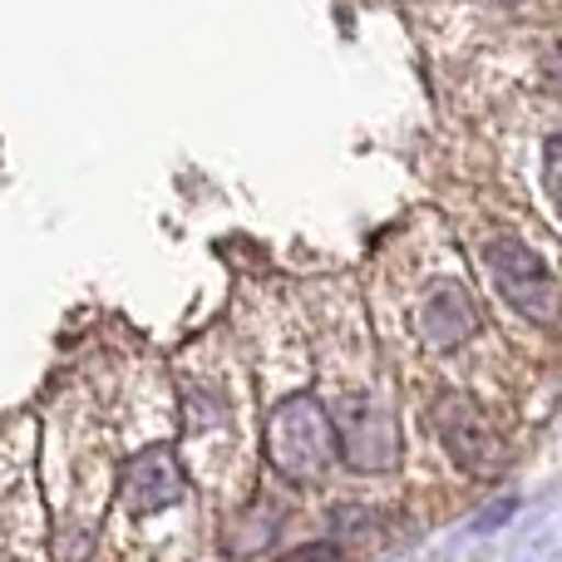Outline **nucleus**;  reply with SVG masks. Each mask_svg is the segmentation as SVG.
Listing matches in <instances>:
<instances>
[{
  "mask_svg": "<svg viewBox=\"0 0 562 562\" xmlns=\"http://www.w3.org/2000/svg\"><path fill=\"white\" fill-rule=\"evenodd\" d=\"M484 316H479V301L464 281H435L419 306V336L429 340L435 350H454L464 346L469 336H479Z\"/></svg>",
  "mask_w": 562,
  "mask_h": 562,
  "instance_id": "obj_6",
  "label": "nucleus"
},
{
  "mask_svg": "<svg viewBox=\"0 0 562 562\" xmlns=\"http://www.w3.org/2000/svg\"><path fill=\"white\" fill-rule=\"evenodd\" d=\"M543 188H548V198H553V207L562 213V134H553L543 148Z\"/></svg>",
  "mask_w": 562,
  "mask_h": 562,
  "instance_id": "obj_7",
  "label": "nucleus"
},
{
  "mask_svg": "<svg viewBox=\"0 0 562 562\" xmlns=\"http://www.w3.org/2000/svg\"><path fill=\"white\" fill-rule=\"evenodd\" d=\"M183 494H188L183 459L168 445H154V449H144V454H134L124 464V474H119V498H124L128 514H164V508H173Z\"/></svg>",
  "mask_w": 562,
  "mask_h": 562,
  "instance_id": "obj_4",
  "label": "nucleus"
},
{
  "mask_svg": "<svg viewBox=\"0 0 562 562\" xmlns=\"http://www.w3.org/2000/svg\"><path fill=\"white\" fill-rule=\"evenodd\" d=\"M340 459L336 419L326 415L316 395H286L267 419V464L286 484H316L330 464Z\"/></svg>",
  "mask_w": 562,
  "mask_h": 562,
  "instance_id": "obj_1",
  "label": "nucleus"
},
{
  "mask_svg": "<svg viewBox=\"0 0 562 562\" xmlns=\"http://www.w3.org/2000/svg\"><path fill=\"white\" fill-rule=\"evenodd\" d=\"M336 439H340V459H346L356 474H385L400 459V429L390 415L370 405H356L336 419Z\"/></svg>",
  "mask_w": 562,
  "mask_h": 562,
  "instance_id": "obj_5",
  "label": "nucleus"
},
{
  "mask_svg": "<svg viewBox=\"0 0 562 562\" xmlns=\"http://www.w3.org/2000/svg\"><path fill=\"white\" fill-rule=\"evenodd\" d=\"M281 562H340V548L336 543H311V548H296V553H286Z\"/></svg>",
  "mask_w": 562,
  "mask_h": 562,
  "instance_id": "obj_8",
  "label": "nucleus"
},
{
  "mask_svg": "<svg viewBox=\"0 0 562 562\" xmlns=\"http://www.w3.org/2000/svg\"><path fill=\"white\" fill-rule=\"evenodd\" d=\"M488 272H494L504 301L524 321H533V326L558 321V306H562L558 281H553V272L543 267V257H538L533 247H524L518 237H494V247H488Z\"/></svg>",
  "mask_w": 562,
  "mask_h": 562,
  "instance_id": "obj_2",
  "label": "nucleus"
},
{
  "mask_svg": "<svg viewBox=\"0 0 562 562\" xmlns=\"http://www.w3.org/2000/svg\"><path fill=\"white\" fill-rule=\"evenodd\" d=\"M435 429H439V439H445V449L454 454L459 469H469V474H479V479L504 474V464H508L504 439H498V429L488 425V415L469 395H459V390L439 395L435 400Z\"/></svg>",
  "mask_w": 562,
  "mask_h": 562,
  "instance_id": "obj_3",
  "label": "nucleus"
}]
</instances>
